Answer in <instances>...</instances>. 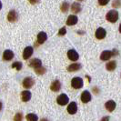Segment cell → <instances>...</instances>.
<instances>
[{
    "instance_id": "obj_1",
    "label": "cell",
    "mask_w": 121,
    "mask_h": 121,
    "mask_svg": "<svg viewBox=\"0 0 121 121\" xmlns=\"http://www.w3.org/2000/svg\"><path fill=\"white\" fill-rule=\"evenodd\" d=\"M106 18H107V20L109 21V22L115 23V22L117 21V19H118V12H117V10H110V11L107 14Z\"/></svg>"
},
{
    "instance_id": "obj_2",
    "label": "cell",
    "mask_w": 121,
    "mask_h": 121,
    "mask_svg": "<svg viewBox=\"0 0 121 121\" xmlns=\"http://www.w3.org/2000/svg\"><path fill=\"white\" fill-rule=\"evenodd\" d=\"M84 85V82H83V79L78 77H76L71 80V86L72 87H74L75 89H79L81 88Z\"/></svg>"
},
{
    "instance_id": "obj_3",
    "label": "cell",
    "mask_w": 121,
    "mask_h": 121,
    "mask_svg": "<svg viewBox=\"0 0 121 121\" xmlns=\"http://www.w3.org/2000/svg\"><path fill=\"white\" fill-rule=\"evenodd\" d=\"M69 101V98L66 94H61L56 98V102L60 106H66Z\"/></svg>"
},
{
    "instance_id": "obj_4",
    "label": "cell",
    "mask_w": 121,
    "mask_h": 121,
    "mask_svg": "<svg viewBox=\"0 0 121 121\" xmlns=\"http://www.w3.org/2000/svg\"><path fill=\"white\" fill-rule=\"evenodd\" d=\"M34 84H35V80L32 78H30V77H27V78H26L23 80V86H24L25 88H26V89L31 88Z\"/></svg>"
},
{
    "instance_id": "obj_5",
    "label": "cell",
    "mask_w": 121,
    "mask_h": 121,
    "mask_svg": "<svg viewBox=\"0 0 121 121\" xmlns=\"http://www.w3.org/2000/svg\"><path fill=\"white\" fill-rule=\"evenodd\" d=\"M67 57L71 61H77L78 59L79 55L78 54V52H77L76 50L70 49V50H68V52H67Z\"/></svg>"
},
{
    "instance_id": "obj_6",
    "label": "cell",
    "mask_w": 121,
    "mask_h": 121,
    "mask_svg": "<svg viewBox=\"0 0 121 121\" xmlns=\"http://www.w3.org/2000/svg\"><path fill=\"white\" fill-rule=\"evenodd\" d=\"M33 51H34L33 47H30V46L26 47V48L24 49V52H23V58L26 59V60L28 59L31 56H32V54H33Z\"/></svg>"
},
{
    "instance_id": "obj_7",
    "label": "cell",
    "mask_w": 121,
    "mask_h": 121,
    "mask_svg": "<svg viewBox=\"0 0 121 121\" xmlns=\"http://www.w3.org/2000/svg\"><path fill=\"white\" fill-rule=\"evenodd\" d=\"M67 110L70 115L76 114L77 111H78V105H77V103H76V102H71V103L67 106Z\"/></svg>"
},
{
    "instance_id": "obj_8",
    "label": "cell",
    "mask_w": 121,
    "mask_h": 121,
    "mask_svg": "<svg viewBox=\"0 0 121 121\" xmlns=\"http://www.w3.org/2000/svg\"><path fill=\"white\" fill-rule=\"evenodd\" d=\"M91 94L89 91L85 90L82 94H81V101L83 103H88L91 100Z\"/></svg>"
},
{
    "instance_id": "obj_9",
    "label": "cell",
    "mask_w": 121,
    "mask_h": 121,
    "mask_svg": "<svg viewBox=\"0 0 121 121\" xmlns=\"http://www.w3.org/2000/svg\"><path fill=\"white\" fill-rule=\"evenodd\" d=\"M18 19V14L15 10H10L7 15V20L9 22H16Z\"/></svg>"
},
{
    "instance_id": "obj_10",
    "label": "cell",
    "mask_w": 121,
    "mask_h": 121,
    "mask_svg": "<svg viewBox=\"0 0 121 121\" xmlns=\"http://www.w3.org/2000/svg\"><path fill=\"white\" fill-rule=\"evenodd\" d=\"M106 35H107V32L103 27H98L96 31V34H95V36L97 39H103L106 37Z\"/></svg>"
},
{
    "instance_id": "obj_11",
    "label": "cell",
    "mask_w": 121,
    "mask_h": 121,
    "mask_svg": "<svg viewBox=\"0 0 121 121\" xmlns=\"http://www.w3.org/2000/svg\"><path fill=\"white\" fill-rule=\"evenodd\" d=\"M113 56V53H112V51H109V50H105L103 51L101 55H100V59L103 61H107V60H109L110 58H111V56Z\"/></svg>"
},
{
    "instance_id": "obj_12",
    "label": "cell",
    "mask_w": 121,
    "mask_h": 121,
    "mask_svg": "<svg viewBox=\"0 0 121 121\" xmlns=\"http://www.w3.org/2000/svg\"><path fill=\"white\" fill-rule=\"evenodd\" d=\"M105 107H106V109L109 111V112H113L115 110L116 107H117V104H116L115 101L113 100H108V102H106L105 104Z\"/></svg>"
},
{
    "instance_id": "obj_13",
    "label": "cell",
    "mask_w": 121,
    "mask_h": 121,
    "mask_svg": "<svg viewBox=\"0 0 121 121\" xmlns=\"http://www.w3.org/2000/svg\"><path fill=\"white\" fill-rule=\"evenodd\" d=\"M29 66L31 67H33V68H38V67H42V62L40 59H38V58H34V59H32V60L29 62Z\"/></svg>"
},
{
    "instance_id": "obj_14",
    "label": "cell",
    "mask_w": 121,
    "mask_h": 121,
    "mask_svg": "<svg viewBox=\"0 0 121 121\" xmlns=\"http://www.w3.org/2000/svg\"><path fill=\"white\" fill-rule=\"evenodd\" d=\"M50 88L51 90L54 91V92H57L61 89V83L59 80H55L52 82V84L50 86Z\"/></svg>"
},
{
    "instance_id": "obj_15",
    "label": "cell",
    "mask_w": 121,
    "mask_h": 121,
    "mask_svg": "<svg viewBox=\"0 0 121 121\" xmlns=\"http://www.w3.org/2000/svg\"><path fill=\"white\" fill-rule=\"evenodd\" d=\"M31 97H32V95H31L30 91L25 90L21 93V98H22V100L24 102H28L31 99Z\"/></svg>"
},
{
    "instance_id": "obj_16",
    "label": "cell",
    "mask_w": 121,
    "mask_h": 121,
    "mask_svg": "<svg viewBox=\"0 0 121 121\" xmlns=\"http://www.w3.org/2000/svg\"><path fill=\"white\" fill-rule=\"evenodd\" d=\"M13 57H14V53H13V51L11 50H5L4 51V53H3V58H4V60H6V61H9L13 59Z\"/></svg>"
},
{
    "instance_id": "obj_17",
    "label": "cell",
    "mask_w": 121,
    "mask_h": 121,
    "mask_svg": "<svg viewBox=\"0 0 121 121\" xmlns=\"http://www.w3.org/2000/svg\"><path fill=\"white\" fill-rule=\"evenodd\" d=\"M78 17L74 16V15H70L68 17H67V26H74L78 23Z\"/></svg>"
},
{
    "instance_id": "obj_18",
    "label": "cell",
    "mask_w": 121,
    "mask_h": 121,
    "mask_svg": "<svg viewBox=\"0 0 121 121\" xmlns=\"http://www.w3.org/2000/svg\"><path fill=\"white\" fill-rule=\"evenodd\" d=\"M48 39V35L45 32H40L37 35V42L38 44H43L46 42V40Z\"/></svg>"
},
{
    "instance_id": "obj_19",
    "label": "cell",
    "mask_w": 121,
    "mask_h": 121,
    "mask_svg": "<svg viewBox=\"0 0 121 121\" xmlns=\"http://www.w3.org/2000/svg\"><path fill=\"white\" fill-rule=\"evenodd\" d=\"M80 68H81V65L80 64H78V63H74V64H71L70 66L67 67V70L69 72H75V71H78Z\"/></svg>"
},
{
    "instance_id": "obj_20",
    "label": "cell",
    "mask_w": 121,
    "mask_h": 121,
    "mask_svg": "<svg viewBox=\"0 0 121 121\" xmlns=\"http://www.w3.org/2000/svg\"><path fill=\"white\" fill-rule=\"evenodd\" d=\"M116 67H117V62L116 61H109L108 63H107V65H106V68L108 71L115 70Z\"/></svg>"
},
{
    "instance_id": "obj_21",
    "label": "cell",
    "mask_w": 121,
    "mask_h": 121,
    "mask_svg": "<svg viewBox=\"0 0 121 121\" xmlns=\"http://www.w3.org/2000/svg\"><path fill=\"white\" fill-rule=\"evenodd\" d=\"M71 10L74 13H79L81 10V6L79 3H73V5L71 6Z\"/></svg>"
},
{
    "instance_id": "obj_22",
    "label": "cell",
    "mask_w": 121,
    "mask_h": 121,
    "mask_svg": "<svg viewBox=\"0 0 121 121\" xmlns=\"http://www.w3.org/2000/svg\"><path fill=\"white\" fill-rule=\"evenodd\" d=\"M26 120L27 121H38V117L34 113H29L26 115Z\"/></svg>"
},
{
    "instance_id": "obj_23",
    "label": "cell",
    "mask_w": 121,
    "mask_h": 121,
    "mask_svg": "<svg viewBox=\"0 0 121 121\" xmlns=\"http://www.w3.org/2000/svg\"><path fill=\"white\" fill-rule=\"evenodd\" d=\"M68 9H69V3L68 2H64L61 5V11L63 13H66L67 12Z\"/></svg>"
},
{
    "instance_id": "obj_24",
    "label": "cell",
    "mask_w": 121,
    "mask_h": 121,
    "mask_svg": "<svg viewBox=\"0 0 121 121\" xmlns=\"http://www.w3.org/2000/svg\"><path fill=\"white\" fill-rule=\"evenodd\" d=\"M23 67V65H22V63L21 62H15V63H13L12 64V67L13 68H16L17 70H21V68Z\"/></svg>"
},
{
    "instance_id": "obj_25",
    "label": "cell",
    "mask_w": 121,
    "mask_h": 121,
    "mask_svg": "<svg viewBox=\"0 0 121 121\" xmlns=\"http://www.w3.org/2000/svg\"><path fill=\"white\" fill-rule=\"evenodd\" d=\"M35 71H36V73L37 75H43V74H45V73L47 72V69L45 67H38V68H36V69H35Z\"/></svg>"
},
{
    "instance_id": "obj_26",
    "label": "cell",
    "mask_w": 121,
    "mask_h": 121,
    "mask_svg": "<svg viewBox=\"0 0 121 121\" xmlns=\"http://www.w3.org/2000/svg\"><path fill=\"white\" fill-rule=\"evenodd\" d=\"M23 120V114L22 113H17L15 117H14V121H22Z\"/></svg>"
},
{
    "instance_id": "obj_27",
    "label": "cell",
    "mask_w": 121,
    "mask_h": 121,
    "mask_svg": "<svg viewBox=\"0 0 121 121\" xmlns=\"http://www.w3.org/2000/svg\"><path fill=\"white\" fill-rule=\"evenodd\" d=\"M66 33H67L66 27H62V28H60L59 31H58V35H59V36H64V35H66Z\"/></svg>"
},
{
    "instance_id": "obj_28",
    "label": "cell",
    "mask_w": 121,
    "mask_h": 121,
    "mask_svg": "<svg viewBox=\"0 0 121 121\" xmlns=\"http://www.w3.org/2000/svg\"><path fill=\"white\" fill-rule=\"evenodd\" d=\"M120 6H121L120 0H114V1H113V6H114V7H119Z\"/></svg>"
},
{
    "instance_id": "obj_29",
    "label": "cell",
    "mask_w": 121,
    "mask_h": 121,
    "mask_svg": "<svg viewBox=\"0 0 121 121\" xmlns=\"http://www.w3.org/2000/svg\"><path fill=\"white\" fill-rule=\"evenodd\" d=\"M108 2L109 0H98V4L100 6H106V5H108Z\"/></svg>"
},
{
    "instance_id": "obj_30",
    "label": "cell",
    "mask_w": 121,
    "mask_h": 121,
    "mask_svg": "<svg viewBox=\"0 0 121 121\" xmlns=\"http://www.w3.org/2000/svg\"><path fill=\"white\" fill-rule=\"evenodd\" d=\"M28 1L30 2V4H32V5H35V4H37V3L40 2V0H28Z\"/></svg>"
},
{
    "instance_id": "obj_31",
    "label": "cell",
    "mask_w": 121,
    "mask_h": 121,
    "mask_svg": "<svg viewBox=\"0 0 121 121\" xmlns=\"http://www.w3.org/2000/svg\"><path fill=\"white\" fill-rule=\"evenodd\" d=\"M100 121H109V117H104Z\"/></svg>"
},
{
    "instance_id": "obj_32",
    "label": "cell",
    "mask_w": 121,
    "mask_h": 121,
    "mask_svg": "<svg viewBox=\"0 0 121 121\" xmlns=\"http://www.w3.org/2000/svg\"><path fill=\"white\" fill-rule=\"evenodd\" d=\"M2 108H3V104L0 102V111L2 110Z\"/></svg>"
},
{
    "instance_id": "obj_33",
    "label": "cell",
    "mask_w": 121,
    "mask_h": 121,
    "mask_svg": "<svg viewBox=\"0 0 121 121\" xmlns=\"http://www.w3.org/2000/svg\"><path fill=\"white\" fill-rule=\"evenodd\" d=\"M40 121H48V119H47V118H42Z\"/></svg>"
},
{
    "instance_id": "obj_34",
    "label": "cell",
    "mask_w": 121,
    "mask_h": 121,
    "mask_svg": "<svg viewBox=\"0 0 121 121\" xmlns=\"http://www.w3.org/2000/svg\"><path fill=\"white\" fill-rule=\"evenodd\" d=\"M1 8H2V3H1V1H0V10H1Z\"/></svg>"
},
{
    "instance_id": "obj_35",
    "label": "cell",
    "mask_w": 121,
    "mask_h": 121,
    "mask_svg": "<svg viewBox=\"0 0 121 121\" xmlns=\"http://www.w3.org/2000/svg\"><path fill=\"white\" fill-rule=\"evenodd\" d=\"M119 32L121 33V24H120V26H119Z\"/></svg>"
},
{
    "instance_id": "obj_36",
    "label": "cell",
    "mask_w": 121,
    "mask_h": 121,
    "mask_svg": "<svg viewBox=\"0 0 121 121\" xmlns=\"http://www.w3.org/2000/svg\"><path fill=\"white\" fill-rule=\"evenodd\" d=\"M78 1H83V0H78Z\"/></svg>"
}]
</instances>
